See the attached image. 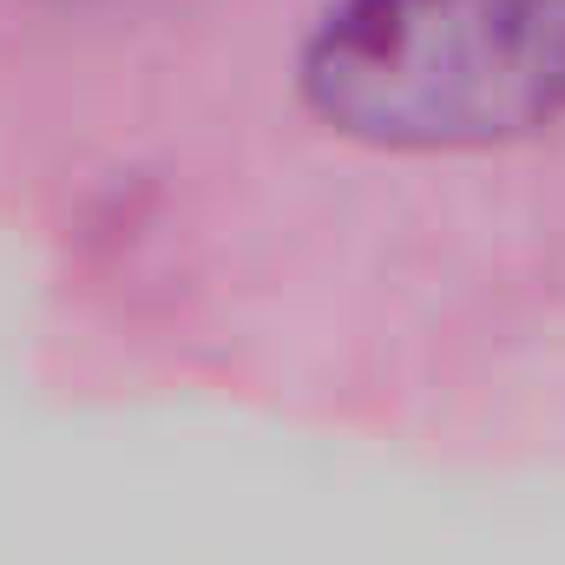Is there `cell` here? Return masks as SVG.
<instances>
[{"instance_id": "obj_1", "label": "cell", "mask_w": 565, "mask_h": 565, "mask_svg": "<svg viewBox=\"0 0 565 565\" xmlns=\"http://www.w3.org/2000/svg\"><path fill=\"white\" fill-rule=\"evenodd\" d=\"M296 99L369 151H493L565 126V0H322Z\"/></svg>"}]
</instances>
